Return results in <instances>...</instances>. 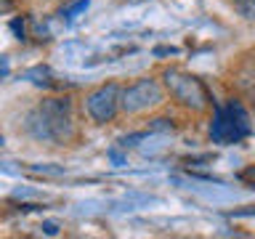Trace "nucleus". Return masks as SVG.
Instances as JSON below:
<instances>
[{
    "label": "nucleus",
    "instance_id": "nucleus-3",
    "mask_svg": "<svg viewBox=\"0 0 255 239\" xmlns=\"http://www.w3.org/2000/svg\"><path fill=\"white\" fill-rule=\"evenodd\" d=\"M165 88L170 91V96L178 104H183L186 109H194V112L207 109L213 101L202 80L189 75V72H183V69H167L165 72Z\"/></svg>",
    "mask_w": 255,
    "mask_h": 239
},
{
    "label": "nucleus",
    "instance_id": "nucleus-4",
    "mask_svg": "<svg viewBox=\"0 0 255 239\" xmlns=\"http://www.w3.org/2000/svg\"><path fill=\"white\" fill-rule=\"evenodd\" d=\"M165 99L162 93V85L151 77H143V80H135L133 85L128 88H120V109L125 115H141V112H149L159 107Z\"/></svg>",
    "mask_w": 255,
    "mask_h": 239
},
{
    "label": "nucleus",
    "instance_id": "nucleus-1",
    "mask_svg": "<svg viewBox=\"0 0 255 239\" xmlns=\"http://www.w3.org/2000/svg\"><path fill=\"white\" fill-rule=\"evenodd\" d=\"M27 133L43 143H67L75 135V115H72L69 99H43L29 109L27 115Z\"/></svg>",
    "mask_w": 255,
    "mask_h": 239
},
{
    "label": "nucleus",
    "instance_id": "nucleus-9",
    "mask_svg": "<svg viewBox=\"0 0 255 239\" xmlns=\"http://www.w3.org/2000/svg\"><path fill=\"white\" fill-rule=\"evenodd\" d=\"M130 3H141V0H130Z\"/></svg>",
    "mask_w": 255,
    "mask_h": 239
},
{
    "label": "nucleus",
    "instance_id": "nucleus-7",
    "mask_svg": "<svg viewBox=\"0 0 255 239\" xmlns=\"http://www.w3.org/2000/svg\"><path fill=\"white\" fill-rule=\"evenodd\" d=\"M13 11V0H0V13H8Z\"/></svg>",
    "mask_w": 255,
    "mask_h": 239
},
{
    "label": "nucleus",
    "instance_id": "nucleus-6",
    "mask_svg": "<svg viewBox=\"0 0 255 239\" xmlns=\"http://www.w3.org/2000/svg\"><path fill=\"white\" fill-rule=\"evenodd\" d=\"M234 5H237V11L242 13L247 21L255 19V0H234Z\"/></svg>",
    "mask_w": 255,
    "mask_h": 239
},
{
    "label": "nucleus",
    "instance_id": "nucleus-5",
    "mask_svg": "<svg viewBox=\"0 0 255 239\" xmlns=\"http://www.w3.org/2000/svg\"><path fill=\"white\" fill-rule=\"evenodd\" d=\"M85 112L99 125L112 122L120 112V85L107 83V85H99L96 91H91L85 96Z\"/></svg>",
    "mask_w": 255,
    "mask_h": 239
},
{
    "label": "nucleus",
    "instance_id": "nucleus-2",
    "mask_svg": "<svg viewBox=\"0 0 255 239\" xmlns=\"http://www.w3.org/2000/svg\"><path fill=\"white\" fill-rule=\"evenodd\" d=\"M250 135V115L239 107L237 101H229L223 107L215 109L213 115V122H210V138L215 143H237Z\"/></svg>",
    "mask_w": 255,
    "mask_h": 239
},
{
    "label": "nucleus",
    "instance_id": "nucleus-8",
    "mask_svg": "<svg viewBox=\"0 0 255 239\" xmlns=\"http://www.w3.org/2000/svg\"><path fill=\"white\" fill-rule=\"evenodd\" d=\"M43 229L48 231V234H59V229H56V223H43Z\"/></svg>",
    "mask_w": 255,
    "mask_h": 239
}]
</instances>
